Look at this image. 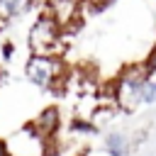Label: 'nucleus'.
Instances as JSON below:
<instances>
[{"label": "nucleus", "instance_id": "1", "mask_svg": "<svg viewBox=\"0 0 156 156\" xmlns=\"http://www.w3.org/2000/svg\"><path fill=\"white\" fill-rule=\"evenodd\" d=\"M151 80V73L144 68V63H129L119 71V76L112 80V105L122 112H134L141 107L144 85Z\"/></svg>", "mask_w": 156, "mask_h": 156}, {"label": "nucleus", "instance_id": "2", "mask_svg": "<svg viewBox=\"0 0 156 156\" xmlns=\"http://www.w3.org/2000/svg\"><path fill=\"white\" fill-rule=\"evenodd\" d=\"M66 32L49 17V15H39L29 32H27V44H29V51L32 54H39V56H56V58H63V49H66Z\"/></svg>", "mask_w": 156, "mask_h": 156}, {"label": "nucleus", "instance_id": "3", "mask_svg": "<svg viewBox=\"0 0 156 156\" xmlns=\"http://www.w3.org/2000/svg\"><path fill=\"white\" fill-rule=\"evenodd\" d=\"M24 76L37 88H44V90H63L66 88L68 68H66L63 58L32 54L27 58V63H24Z\"/></svg>", "mask_w": 156, "mask_h": 156}, {"label": "nucleus", "instance_id": "4", "mask_svg": "<svg viewBox=\"0 0 156 156\" xmlns=\"http://www.w3.org/2000/svg\"><path fill=\"white\" fill-rule=\"evenodd\" d=\"M44 15H49L63 32L80 24V0H46Z\"/></svg>", "mask_w": 156, "mask_h": 156}, {"label": "nucleus", "instance_id": "5", "mask_svg": "<svg viewBox=\"0 0 156 156\" xmlns=\"http://www.w3.org/2000/svg\"><path fill=\"white\" fill-rule=\"evenodd\" d=\"M5 144H10V146L17 144V149H7L10 156H46V151H49V144L44 139H39L29 129V124L22 132L12 134V139H5Z\"/></svg>", "mask_w": 156, "mask_h": 156}, {"label": "nucleus", "instance_id": "6", "mask_svg": "<svg viewBox=\"0 0 156 156\" xmlns=\"http://www.w3.org/2000/svg\"><path fill=\"white\" fill-rule=\"evenodd\" d=\"M29 129L39 136V139H44L46 144L58 134V129H61V110L56 107V105H49V107H44L32 122H29Z\"/></svg>", "mask_w": 156, "mask_h": 156}, {"label": "nucleus", "instance_id": "7", "mask_svg": "<svg viewBox=\"0 0 156 156\" xmlns=\"http://www.w3.org/2000/svg\"><path fill=\"white\" fill-rule=\"evenodd\" d=\"M37 0H0V24L2 22H12L17 17H24Z\"/></svg>", "mask_w": 156, "mask_h": 156}, {"label": "nucleus", "instance_id": "8", "mask_svg": "<svg viewBox=\"0 0 156 156\" xmlns=\"http://www.w3.org/2000/svg\"><path fill=\"white\" fill-rule=\"evenodd\" d=\"M129 149H132V144H129L127 134L112 132V134L105 136V151H107V156H129Z\"/></svg>", "mask_w": 156, "mask_h": 156}, {"label": "nucleus", "instance_id": "9", "mask_svg": "<svg viewBox=\"0 0 156 156\" xmlns=\"http://www.w3.org/2000/svg\"><path fill=\"white\" fill-rule=\"evenodd\" d=\"M156 102V78H151L144 85V95H141V105H154Z\"/></svg>", "mask_w": 156, "mask_h": 156}, {"label": "nucleus", "instance_id": "10", "mask_svg": "<svg viewBox=\"0 0 156 156\" xmlns=\"http://www.w3.org/2000/svg\"><path fill=\"white\" fill-rule=\"evenodd\" d=\"M0 156H10L7 154V146H5V139H0Z\"/></svg>", "mask_w": 156, "mask_h": 156}, {"label": "nucleus", "instance_id": "11", "mask_svg": "<svg viewBox=\"0 0 156 156\" xmlns=\"http://www.w3.org/2000/svg\"><path fill=\"white\" fill-rule=\"evenodd\" d=\"M0 80H2V71H0Z\"/></svg>", "mask_w": 156, "mask_h": 156}]
</instances>
